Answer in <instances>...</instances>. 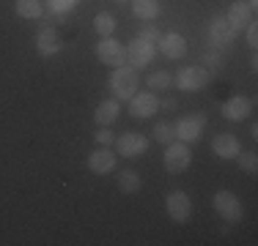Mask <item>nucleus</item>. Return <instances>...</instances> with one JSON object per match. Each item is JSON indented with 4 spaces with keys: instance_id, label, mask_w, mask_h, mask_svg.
Listing matches in <instances>:
<instances>
[{
    "instance_id": "obj_8",
    "label": "nucleus",
    "mask_w": 258,
    "mask_h": 246,
    "mask_svg": "<svg viewBox=\"0 0 258 246\" xmlns=\"http://www.w3.org/2000/svg\"><path fill=\"white\" fill-rule=\"evenodd\" d=\"M159 109V98L154 90H143V93H135L132 98H129V115L132 118H138V120H146V118H151Z\"/></svg>"
},
{
    "instance_id": "obj_23",
    "label": "nucleus",
    "mask_w": 258,
    "mask_h": 246,
    "mask_svg": "<svg viewBox=\"0 0 258 246\" xmlns=\"http://www.w3.org/2000/svg\"><path fill=\"white\" fill-rule=\"evenodd\" d=\"M173 140H176V129H173V123H168V120L154 123V143H159V145H170Z\"/></svg>"
},
{
    "instance_id": "obj_29",
    "label": "nucleus",
    "mask_w": 258,
    "mask_h": 246,
    "mask_svg": "<svg viewBox=\"0 0 258 246\" xmlns=\"http://www.w3.org/2000/svg\"><path fill=\"white\" fill-rule=\"evenodd\" d=\"M94 140H96V143H99V145H113V132H110V126H99V132H94Z\"/></svg>"
},
{
    "instance_id": "obj_25",
    "label": "nucleus",
    "mask_w": 258,
    "mask_h": 246,
    "mask_svg": "<svg viewBox=\"0 0 258 246\" xmlns=\"http://www.w3.org/2000/svg\"><path fill=\"white\" fill-rule=\"evenodd\" d=\"M236 162H239V167L247 172V175H255V170H258V156H255V151H247V153L239 151Z\"/></svg>"
},
{
    "instance_id": "obj_5",
    "label": "nucleus",
    "mask_w": 258,
    "mask_h": 246,
    "mask_svg": "<svg viewBox=\"0 0 258 246\" xmlns=\"http://www.w3.org/2000/svg\"><path fill=\"white\" fill-rule=\"evenodd\" d=\"M204 126H206V115L204 112H195V115H181L179 120L173 123L176 129V140L179 143H198L201 134H204Z\"/></svg>"
},
{
    "instance_id": "obj_32",
    "label": "nucleus",
    "mask_w": 258,
    "mask_h": 246,
    "mask_svg": "<svg viewBox=\"0 0 258 246\" xmlns=\"http://www.w3.org/2000/svg\"><path fill=\"white\" fill-rule=\"evenodd\" d=\"M244 3H247V6H250V9H253V11H255V6H258V0H244Z\"/></svg>"
},
{
    "instance_id": "obj_26",
    "label": "nucleus",
    "mask_w": 258,
    "mask_h": 246,
    "mask_svg": "<svg viewBox=\"0 0 258 246\" xmlns=\"http://www.w3.org/2000/svg\"><path fill=\"white\" fill-rule=\"evenodd\" d=\"M201 63L209 66L212 71H217L220 66H223V55H220V49H214V47H209L204 55H201Z\"/></svg>"
},
{
    "instance_id": "obj_11",
    "label": "nucleus",
    "mask_w": 258,
    "mask_h": 246,
    "mask_svg": "<svg viewBox=\"0 0 258 246\" xmlns=\"http://www.w3.org/2000/svg\"><path fill=\"white\" fill-rule=\"evenodd\" d=\"M220 112H223L225 120L242 123L244 118H250V115H253V101H250L247 96H231L228 101L220 107Z\"/></svg>"
},
{
    "instance_id": "obj_27",
    "label": "nucleus",
    "mask_w": 258,
    "mask_h": 246,
    "mask_svg": "<svg viewBox=\"0 0 258 246\" xmlns=\"http://www.w3.org/2000/svg\"><path fill=\"white\" fill-rule=\"evenodd\" d=\"M138 39H143L146 44H151V47H157L159 44V39H162V33L157 30V25H149V28H143L138 33Z\"/></svg>"
},
{
    "instance_id": "obj_31",
    "label": "nucleus",
    "mask_w": 258,
    "mask_h": 246,
    "mask_svg": "<svg viewBox=\"0 0 258 246\" xmlns=\"http://www.w3.org/2000/svg\"><path fill=\"white\" fill-rule=\"evenodd\" d=\"M159 107H162V109H176L179 104H176L173 96H168V98H162V101H159Z\"/></svg>"
},
{
    "instance_id": "obj_28",
    "label": "nucleus",
    "mask_w": 258,
    "mask_h": 246,
    "mask_svg": "<svg viewBox=\"0 0 258 246\" xmlns=\"http://www.w3.org/2000/svg\"><path fill=\"white\" fill-rule=\"evenodd\" d=\"M77 6V0H47V9L52 11V14H66V11H72Z\"/></svg>"
},
{
    "instance_id": "obj_22",
    "label": "nucleus",
    "mask_w": 258,
    "mask_h": 246,
    "mask_svg": "<svg viewBox=\"0 0 258 246\" xmlns=\"http://www.w3.org/2000/svg\"><path fill=\"white\" fill-rule=\"evenodd\" d=\"M94 30L102 36H113V30H115V17L110 14V11H99V14L94 17Z\"/></svg>"
},
{
    "instance_id": "obj_20",
    "label": "nucleus",
    "mask_w": 258,
    "mask_h": 246,
    "mask_svg": "<svg viewBox=\"0 0 258 246\" xmlns=\"http://www.w3.org/2000/svg\"><path fill=\"white\" fill-rule=\"evenodd\" d=\"M132 14L138 17V20H143V22L157 20L159 3H157V0H132Z\"/></svg>"
},
{
    "instance_id": "obj_6",
    "label": "nucleus",
    "mask_w": 258,
    "mask_h": 246,
    "mask_svg": "<svg viewBox=\"0 0 258 246\" xmlns=\"http://www.w3.org/2000/svg\"><path fill=\"white\" fill-rule=\"evenodd\" d=\"M96 58H99L104 66L118 69V66H126V47L121 44V41H115L113 36H104L99 44H96Z\"/></svg>"
},
{
    "instance_id": "obj_14",
    "label": "nucleus",
    "mask_w": 258,
    "mask_h": 246,
    "mask_svg": "<svg viewBox=\"0 0 258 246\" xmlns=\"http://www.w3.org/2000/svg\"><path fill=\"white\" fill-rule=\"evenodd\" d=\"M88 170L94 172V175H110V172L115 170V153L110 151L107 145L96 148L88 156Z\"/></svg>"
},
{
    "instance_id": "obj_13",
    "label": "nucleus",
    "mask_w": 258,
    "mask_h": 246,
    "mask_svg": "<svg viewBox=\"0 0 258 246\" xmlns=\"http://www.w3.org/2000/svg\"><path fill=\"white\" fill-rule=\"evenodd\" d=\"M60 49H63V39H60V33L55 28H44L36 36V52H39L41 58H52Z\"/></svg>"
},
{
    "instance_id": "obj_30",
    "label": "nucleus",
    "mask_w": 258,
    "mask_h": 246,
    "mask_svg": "<svg viewBox=\"0 0 258 246\" xmlns=\"http://www.w3.org/2000/svg\"><path fill=\"white\" fill-rule=\"evenodd\" d=\"M244 39H247V44L255 49V44H258V28H255V20L247 25V28H244Z\"/></svg>"
},
{
    "instance_id": "obj_3",
    "label": "nucleus",
    "mask_w": 258,
    "mask_h": 246,
    "mask_svg": "<svg viewBox=\"0 0 258 246\" xmlns=\"http://www.w3.org/2000/svg\"><path fill=\"white\" fill-rule=\"evenodd\" d=\"M212 205H214V211L220 213V219L228 221V224H239V221L244 219L242 202H239V197L233 194V192H228V189H220V192L214 194Z\"/></svg>"
},
{
    "instance_id": "obj_9",
    "label": "nucleus",
    "mask_w": 258,
    "mask_h": 246,
    "mask_svg": "<svg viewBox=\"0 0 258 246\" xmlns=\"http://www.w3.org/2000/svg\"><path fill=\"white\" fill-rule=\"evenodd\" d=\"M115 151L124 159H138L149 151V137H143V134H138V132L121 134V137L115 140Z\"/></svg>"
},
{
    "instance_id": "obj_19",
    "label": "nucleus",
    "mask_w": 258,
    "mask_h": 246,
    "mask_svg": "<svg viewBox=\"0 0 258 246\" xmlns=\"http://www.w3.org/2000/svg\"><path fill=\"white\" fill-rule=\"evenodd\" d=\"M14 11L22 20H39L44 14V6H41V0H14Z\"/></svg>"
},
{
    "instance_id": "obj_18",
    "label": "nucleus",
    "mask_w": 258,
    "mask_h": 246,
    "mask_svg": "<svg viewBox=\"0 0 258 246\" xmlns=\"http://www.w3.org/2000/svg\"><path fill=\"white\" fill-rule=\"evenodd\" d=\"M121 112V104L115 101V98H107V101H102L99 107L94 109V120L99 123V126H110V123H115Z\"/></svg>"
},
{
    "instance_id": "obj_7",
    "label": "nucleus",
    "mask_w": 258,
    "mask_h": 246,
    "mask_svg": "<svg viewBox=\"0 0 258 246\" xmlns=\"http://www.w3.org/2000/svg\"><path fill=\"white\" fill-rule=\"evenodd\" d=\"M165 211H168V216L173 219L176 224L189 221V216H192V202H189L187 192H181V189L170 192L168 197H165Z\"/></svg>"
},
{
    "instance_id": "obj_17",
    "label": "nucleus",
    "mask_w": 258,
    "mask_h": 246,
    "mask_svg": "<svg viewBox=\"0 0 258 246\" xmlns=\"http://www.w3.org/2000/svg\"><path fill=\"white\" fill-rule=\"evenodd\" d=\"M212 151H214V156H220V159H236L239 151H242V145H239V140L233 137V134H217V137L212 140Z\"/></svg>"
},
{
    "instance_id": "obj_24",
    "label": "nucleus",
    "mask_w": 258,
    "mask_h": 246,
    "mask_svg": "<svg viewBox=\"0 0 258 246\" xmlns=\"http://www.w3.org/2000/svg\"><path fill=\"white\" fill-rule=\"evenodd\" d=\"M146 85H149L154 93L157 90H170V85H173V74L170 71H154V74H149Z\"/></svg>"
},
{
    "instance_id": "obj_1",
    "label": "nucleus",
    "mask_w": 258,
    "mask_h": 246,
    "mask_svg": "<svg viewBox=\"0 0 258 246\" xmlns=\"http://www.w3.org/2000/svg\"><path fill=\"white\" fill-rule=\"evenodd\" d=\"M107 85H110V90H113L115 101H129L140 88L138 69H132V66H118V69H113V74H110Z\"/></svg>"
},
{
    "instance_id": "obj_4",
    "label": "nucleus",
    "mask_w": 258,
    "mask_h": 246,
    "mask_svg": "<svg viewBox=\"0 0 258 246\" xmlns=\"http://www.w3.org/2000/svg\"><path fill=\"white\" fill-rule=\"evenodd\" d=\"M189 162H192V153H189L187 143H179V140H173L170 145H165V153H162V164L165 170L170 172V175H179L189 167Z\"/></svg>"
},
{
    "instance_id": "obj_10",
    "label": "nucleus",
    "mask_w": 258,
    "mask_h": 246,
    "mask_svg": "<svg viewBox=\"0 0 258 246\" xmlns=\"http://www.w3.org/2000/svg\"><path fill=\"white\" fill-rule=\"evenodd\" d=\"M233 39H236V30L228 25V20L225 17H217V20H212V25H209V44H212L214 49H225L233 44Z\"/></svg>"
},
{
    "instance_id": "obj_12",
    "label": "nucleus",
    "mask_w": 258,
    "mask_h": 246,
    "mask_svg": "<svg viewBox=\"0 0 258 246\" xmlns=\"http://www.w3.org/2000/svg\"><path fill=\"white\" fill-rule=\"evenodd\" d=\"M154 60V47L146 44L143 39H132V44L126 47V63L132 69H146Z\"/></svg>"
},
{
    "instance_id": "obj_21",
    "label": "nucleus",
    "mask_w": 258,
    "mask_h": 246,
    "mask_svg": "<svg viewBox=\"0 0 258 246\" xmlns=\"http://www.w3.org/2000/svg\"><path fill=\"white\" fill-rule=\"evenodd\" d=\"M140 186H143V181H140V172L124 170V172L118 175V189H121L124 194H138Z\"/></svg>"
},
{
    "instance_id": "obj_16",
    "label": "nucleus",
    "mask_w": 258,
    "mask_h": 246,
    "mask_svg": "<svg viewBox=\"0 0 258 246\" xmlns=\"http://www.w3.org/2000/svg\"><path fill=\"white\" fill-rule=\"evenodd\" d=\"M225 20H228V25L239 33V30H244L250 22H253V9H250L244 0H236V3H231L228 17H225Z\"/></svg>"
},
{
    "instance_id": "obj_2",
    "label": "nucleus",
    "mask_w": 258,
    "mask_h": 246,
    "mask_svg": "<svg viewBox=\"0 0 258 246\" xmlns=\"http://www.w3.org/2000/svg\"><path fill=\"white\" fill-rule=\"evenodd\" d=\"M209 79H212V71L204 69V66H184V69L176 71L173 82L179 90H187V93H198V90H204L209 85Z\"/></svg>"
},
{
    "instance_id": "obj_33",
    "label": "nucleus",
    "mask_w": 258,
    "mask_h": 246,
    "mask_svg": "<svg viewBox=\"0 0 258 246\" xmlns=\"http://www.w3.org/2000/svg\"><path fill=\"white\" fill-rule=\"evenodd\" d=\"M118 3H126V0H118Z\"/></svg>"
},
{
    "instance_id": "obj_15",
    "label": "nucleus",
    "mask_w": 258,
    "mask_h": 246,
    "mask_svg": "<svg viewBox=\"0 0 258 246\" xmlns=\"http://www.w3.org/2000/svg\"><path fill=\"white\" fill-rule=\"evenodd\" d=\"M157 47L168 60H181L184 55H187V39H184L181 33H165Z\"/></svg>"
}]
</instances>
